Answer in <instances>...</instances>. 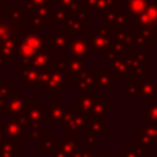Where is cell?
I'll return each mask as SVG.
<instances>
[{
    "label": "cell",
    "mask_w": 157,
    "mask_h": 157,
    "mask_svg": "<svg viewBox=\"0 0 157 157\" xmlns=\"http://www.w3.org/2000/svg\"><path fill=\"white\" fill-rule=\"evenodd\" d=\"M102 18H103V23L110 25L114 28H121V27H125V25H128L125 13H120L119 11L109 13V15H105Z\"/></svg>",
    "instance_id": "83f0119b"
},
{
    "label": "cell",
    "mask_w": 157,
    "mask_h": 157,
    "mask_svg": "<svg viewBox=\"0 0 157 157\" xmlns=\"http://www.w3.org/2000/svg\"><path fill=\"white\" fill-rule=\"evenodd\" d=\"M47 48L48 47L44 34H42V29L29 26L18 42V67L23 69L28 66L29 61Z\"/></svg>",
    "instance_id": "6da1fadb"
},
{
    "label": "cell",
    "mask_w": 157,
    "mask_h": 157,
    "mask_svg": "<svg viewBox=\"0 0 157 157\" xmlns=\"http://www.w3.org/2000/svg\"><path fill=\"white\" fill-rule=\"evenodd\" d=\"M135 145L140 147H157V144L153 142L141 129H137L135 132Z\"/></svg>",
    "instance_id": "1f68e13d"
},
{
    "label": "cell",
    "mask_w": 157,
    "mask_h": 157,
    "mask_svg": "<svg viewBox=\"0 0 157 157\" xmlns=\"http://www.w3.org/2000/svg\"><path fill=\"white\" fill-rule=\"evenodd\" d=\"M12 0H0V5H2V6H7V4L9 2H11Z\"/></svg>",
    "instance_id": "b9f144b4"
},
{
    "label": "cell",
    "mask_w": 157,
    "mask_h": 157,
    "mask_svg": "<svg viewBox=\"0 0 157 157\" xmlns=\"http://www.w3.org/2000/svg\"><path fill=\"white\" fill-rule=\"evenodd\" d=\"M114 27L107 23H98L88 34V43L92 53H104L114 39Z\"/></svg>",
    "instance_id": "7a4b0ae2"
},
{
    "label": "cell",
    "mask_w": 157,
    "mask_h": 157,
    "mask_svg": "<svg viewBox=\"0 0 157 157\" xmlns=\"http://www.w3.org/2000/svg\"><path fill=\"white\" fill-rule=\"evenodd\" d=\"M87 9L91 13H96L102 18L105 15L119 11V0H88Z\"/></svg>",
    "instance_id": "7c38bea8"
},
{
    "label": "cell",
    "mask_w": 157,
    "mask_h": 157,
    "mask_svg": "<svg viewBox=\"0 0 157 157\" xmlns=\"http://www.w3.org/2000/svg\"><path fill=\"white\" fill-rule=\"evenodd\" d=\"M85 130H87V131H90L97 136H107L109 134V126L103 123V119L97 118V117H92V115H90L87 128Z\"/></svg>",
    "instance_id": "cb8c5ba5"
},
{
    "label": "cell",
    "mask_w": 157,
    "mask_h": 157,
    "mask_svg": "<svg viewBox=\"0 0 157 157\" xmlns=\"http://www.w3.org/2000/svg\"><path fill=\"white\" fill-rule=\"evenodd\" d=\"M86 67V59L85 58H67L65 63V69L70 76V80H74L77 74H80Z\"/></svg>",
    "instance_id": "d4e9b609"
},
{
    "label": "cell",
    "mask_w": 157,
    "mask_h": 157,
    "mask_svg": "<svg viewBox=\"0 0 157 157\" xmlns=\"http://www.w3.org/2000/svg\"><path fill=\"white\" fill-rule=\"evenodd\" d=\"M124 97H139L142 102L146 103L148 101H152V98L157 97V87L152 80L131 78L130 83L124 91Z\"/></svg>",
    "instance_id": "277c9868"
},
{
    "label": "cell",
    "mask_w": 157,
    "mask_h": 157,
    "mask_svg": "<svg viewBox=\"0 0 157 157\" xmlns=\"http://www.w3.org/2000/svg\"><path fill=\"white\" fill-rule=\"evenodd\" d=\"M58 7L65 10L67 12L82 11V6L80 5L78 0H58Z\"/></svg>",
    "instance_id": "d6a6232c"
},
{
    "label": "cell",
    "mask_w": 157,
    "mask_h": 157,
    "mask_svg": "<svg viewBox=\"0 0 157 157\" xmlns=\"http://www.w3.org/2000/svg\"><path fill=\"white\" fill-rule=\"evenodd\" d=\"M85 132H86V144H87V146H90V147L96 146L98 144L97 135H94V134H92V132H90L87 130H85Z\"/></svg>",
    "instance_id": "f35d334b"
},
{
    "label": "cell",
    "mask_w": 157,
    "mask_h": 157,
    "mask_svg": "<svg viewBox=\"0 0 157 157\" xmlns=\"http://www.w3.org/2000/svg\"><path fill=\"white\" fill-rule=\"evenodd\" d=\"M97 91H114V75L109 67H98L94 72Z\"/></svg>",
    "instance_id": "2e32d148"
},
{
    "label": "cell",
    "mask_w": 157,
    "mask_h": 157,
    "mask_svg": "<svg viewBox=\"0 0 157 157\" xmlns=\"http://www.w3.org/2000/svg\"><path fill=\"white\" fill-rule=\"evenodd\" d=\"M54 64L53 61V58H52V54L48 49L38 53L31 61H29V65L31 67L36 69V70H43V69H48L52 65Z\"/></svg>",
    "instance_id": "603a6c76"
},
{
    "label": "cell",
    "mask_w": 157,
    "mask_h": 157,
    "mask_svg": "<svg viewBox=\"0 0 157 157\" xmlns=\"http://www.w3.org/2000/svg\"><path fill=\"white\" fill-rule=\"evenodd\" d=\"M108 107H109V103L107 101H103V98L101 96H97V99L93 103V107L91 109L90 115L97 117V118H101V119H107L109 117Z\"/></svg>",
    "instance_id": "4316f807"
},
{
    "label": "cell",
    "mask_w": 157,
    "mask_h": 157,
    "mask_svg": "<svg viewBox=\"0 0 157 157\" xmlns=\"http://www.w3.org/2000/svg\"><path fill=\"white\" fill-rule=\"evenodd\" d=\"M88 119H90V114L81 113L75 107H70L69 113L61 125L64 130L69 132H76V131L85 130L87 128Z\"/></svg>",
    "instance_id": "8fae6325"
},
{
    "label": "cell",
    "mask_w": 157,
    "mask_h": 157,
    "mask_svg": "<svg viewBox=\"0 0 157 157\" xmlns=\"http://www.w3.org/2000/svg\"><path fill=\"white\" fill-rule=\"evenodd\" d=\"M70 83V76L65 69H61L55 63L49 67L48 78L42 87V91L47 92L48 97H58L65 86Z\"/></svg>",
    "instance_id": "3957f363"
},
{
    "label": "cell",
    "mask_w": 157,
    "mask_h": 157,
    "mask_svg": "<svg viewBox=\"0 0 157 157\" xmlns=\"http://www.w3.org/2000/svg\"><path fill=\"white\" fill-rule=\"evenodd\" d=\"M67 13H69L67 11L56 6V7H53V12H52L50 18H52L53 23H55V25H64L66 17H67Z\"/></svg>",
    "instance_id": "e575fe53"
},
{
    "label": "cell",
    "mask_w": 157,
    "mask_h": 157,
    "mask_svg": "<svg viewBox=\"0 0 157 157\" xmlns=\"http://www.w3.org/2000/svg\"><path fill=\"white\" fill-rule=\"evenodd\" d=\"M40 141H42L40 152H53L56 147V144H58V140H54V137L48 134L47 129L43 130V135L40 137Z\"/></svg>",
    "instance_id": "4dcf8cb0"
},
{
    "label": "cell",
    "mask_w": 157,
    "mask_h": 157,
    "mask_svg": "<svg viewBox=\"0 0 157 157\" xmlns=\"http://www.w3.org/2000/svg\"><path fill=\"white\" fill-rule=\"evenodd\" d=\"M76 156L77 157H97V152L92 151V148L90 146H86V147L80 146V148L76 152Z\"/></svg>",
    "instance_id": "74e56055"
},
{
    "label": "cell",
    "mask_w": 157,
    "mask_h": 157,
    "mask_svg": "<svg viewBox=\"0 0 157 157\" xmlns=\"http://www.w3.org/2000/svg\"><path fill=\"white\" fill-rule=\"evenodd\" d=\"M87 1L88 0H78V2H80V5L82 6V11H83V13L86 15V17L88 18V17H91V12L88 11V9H87Z\"/></svg>",
    "instance_id": "ab89813d"
},
{
    "label": "cell",
    "mask_w": 157,
    "mask_h": 157,
    "mask_svg": "<svg viewBox=\"0 0 157 157\" xmlns=\"http://www.w3.org/2000/svg\"><path fill=\"white\" fill-rule=\"evenodd\" d=\"M26 124H27V118L25 113L17 115L6 114V118H2L1 120L5 140L23 141L26 137Z\"/></svg>",
    "instance_id": "5b68a950"
},
{
    "label": "cell",
    "mask_w": 157,
    "mask_h": 157,
    "mask_svg": "<svg viewBox=\"0 0 157 157\" xmlns=\"http://www.w3.org/2000/svg\"><path fill=\"white\" fill-rule=\"evenodd\" d=\"M17 90H13V86L4 78L0 85V114H7V105L11 97L16 93Z\"/></svg>",
    "instance_id": "44dd1931"
},
{
    "label": "cell",
    "mask_w": 157,
    "mask_h": 157,
    "mask_svg": "<svg viewBox=\"0 0 157 157\" xmlns=\"http://www.w3.org/2000/svg\"><path fill=\"white\" fill-rule=\"evenodd\" d=\"M135 25L137 29L150 32L157 37V0H147L145 10L137 15Z\"/></svg>",
    "instance_id": "52a82bcc"
},
{
    "label": "cell",
    "mask_w": 157,
    "mask_h": 157,
    "mask_svg": "<svg viewBox=\"0 0 157 157\" xmlns=\"http://www.w3.org/2000/svg\"><path fill=\"white\" fill-rule=\"evenodd\" d=\"M74 90L77 92H90L96 90V78L92 69L85 67L74 78ZM98 92V91H97Z\"/></svg>",
    "instance_id": "9a60e30c"
},
{
    "label": "cell",
    "mask_w": 157,
    "mask_h": 157,
    "mask_svg": "<svg viewBox=\"0 0 157 157\" xmlns=\"http://www.w3.org/2000/svg\"><path fill=\"white\" fill-rule=\"evenodd\" d=\"M20 141L4 140L0 144V157H18L20 156Z\"/></svg>",
    "instance_id": "484cf974"
},
{
    "label": "cell",
    "mask_w": 157,
    "mask_h": 157,
    "mask_svg": "<svg viewBox=\"0 0 157 157\" xmlns=\"http://www.w3.org/2000/svg\"><path fill=\"white\" fill-rule=\"evenodd\" d=\"M80 148V131L69 132L61 140H58L53 157H72Z\"/></svg>",
    "instance_id": "30bf717a"
},
{
    "label": "cell",
    "mask_w": 157,
    "mask_h": 157,
    "mask_svg": "<svg viewBox=\"0 0 157 157\" xmlns=\"http://www.w3.org/2000/svg\"><path fill=\"white\" fill-rule=\"evenodd\" d=\"M29 101H31V98L28 96H20V92L16 91V93L11 97V99L9 102L7 114L9 115H17V114L25 113Z\"/></svg>",
    "instance_id": "ffe728a7"
},
{
    "label": "cell",
    "mask_w": 157,
    "mask_h": 157,
    "mask_svg": "<svg viewBox=\"0 0 157 157\" xmlns=\"http://www.w3.org/2000/svg\"><path fill=\"white\" fill-rule=\"evenodd\" d=\"M129 80L147 78V53L142 50L125 53Z\"/></svg>",
    "instance_id": "8992f818"
},
{
    "label": "cell",
    "mask_w": 157,
    "mask_h": 157,
    "mask_svg": "<svg viewBox=\"0 0 157 157\" xmlns=\"http://www.w3.org/2000/svg\"><path fill=\"white\" fill-rule=\"evenodd\" d=\"M38 74H39V70H36L31 66H26L23 69H20L18 85L20 86L27 85L31 91L37 90V87H38Z\"/></svg>",
    "instance_id": "ac0fdd59"
},
{
    "label": "cell",
    "mask_w": 157,
    "mask_h": 157,
    "mask_svg": "<svg viewBox=\"0 0 157 157\" xmlns=\"http://www.w3.org/2000/svg\"><path fill=\"white\" fill-rule=\"evenodd\" d=\"M153 142L157 144V123H152V121H146L145 124L141 125L140 128Z\"/></svg>",
    "instance_id": "836d02e7"
},
{
    "label": "cell",
    "mask_w": 157,
    "mask_h": 157,
    "mask_svg": "<svg viewBox=\"0 0 157 157\" xmlns=\"http://www.w3.org/2000/svg\"><path fill=\"white\" fill-rule=\"evenodd\" d=\"M75 36L66 28H58L53 29L52 34H45V43L47 47L52 48L55 53H64L69 50L70 43Z\"/></svg>",
    "instance_id": "ba28073f"
},
{
    "label": "cell",
    "mask_w": 157,
    "mask_h": 157,
    "mask_svg": "<svg viewBox=\"0 0 157 157\" xmlns=\"http://www.w3.org/2000/svg\"><path fill=\"white\" fill-rule=\"evenodd\" d=\"M147 5V0H125V16L126 22L135 25L136 17L139 13H141Z\"/></svg>",
    "instance_id": "d6986e66"
},
{
    "label": "cell",
    "mask_w": 157,
    "mask_h": 157,
    "mask_svg": "<svg viewBox=\"0 0 157 157\" xmlns=\"http://www.w3.org/2000/svg\"><path fill=\"white\" fill-rule=\"evenodd\" d=\"M152 81H153V83H155L156 87H157V74H153V75H152Z\"/></svg>",
    "instance_id": "7bdbcfd3"
},
{
    "label": "cell",
    "mask_w": 157,
    "mask_h": 157,
    "mask_svg": "<svg viewBox=\"0 0 157 157\" xmlns=\"http://www.w3.org/2000/svg\"><path fill=\"white\" fill-rule=\"evenodd\" d=\"M42 123H37V121H28L26 124V136L29 137L32 141H38L40 140L42 135H43V128H42Z\"/></svg>",
    "instance_id": "f1b7e54d"
},
{
    "label": "cell",
    "mask_w": 157,
    "mask_h": 157,
    "mask_svg": "<svg viewBox=\"0 0 157 157\" xmlns=\"http://www.w3.org/2000/svg\"><path fill=\"white\" fill-rule=\"evenodd\" d=\"M97 91H90V92H80L78 96L74 99V107L85 114H90L91 109L93 107V103L97 99Z\"/></svg>",
    "instance_id": "e0dca14e"
},
{
    "label": "cell",
    "mask_w": 157,
    "mask_h": 157,
    "mask_svg": "<svg viewBox=\"0 0 157 157\" xmlns=\"http://www.w3.org/2000/svg\"><path fill=\"white\" fill-rule=\"evenodd\" d=\"M70 107H65L61 101H50L44 108L43 124L48 125H61L69 113Z\"/></svg>",
    "instance_id": "9c48e42d"
},
{
    "label": "cell",
    "mask_w": 157,
    "mask_h": 157,
    "mask_svg": "<svg viewBox=\"0 0 157 157\" xmlns=\"http://www.w3.org/2000/svg\"><path fill=\"white\" fill-rule=\"evenodd\" d=\"M70 58H91L92 52L88 43V34L85 36H75L70 43L67 50Z\"/></svg>",
    "instance_id": "4fadbf2b"
},
{
    "label": "cell",
    "mask_w": 157,
    "mask_h": 157,
    "mask_svg": "<svg viewBox=\"0 0 157 157\" xmlns=\"http://www.w3.org/2000/svg\"><path fill=\"white\" fill-rule=\"evenodd\" d=\"M141 117L146 121L157 123V102L155 101L146 102V105L141 109Z\"/></svg>",
    "instance_id": "f546056e"
},
{
    "label": "cell",
    "mask_w": 157,
    "mask_h": 157,
    "mask_svg": "<svg viewBox=\"0 0 157 157\" xmlns=\"http://www.w3.org/2000/svg\"><path fill=\"white\" fill-rule=\"evenodd\" d=\"M72 157H77V156H76V153H75V155H74V156H72Z\"/></svg>",
    "instance_id": "ee69618b"
},
{
    "label": "cell",
    "mask_w": 157,
    "mask_h": 157,
    "mask_svg": "<svg viewBox=\"0 0 157 157\" xmlns=\"http://www.w3.org/2000/svg\"><path fill=\"white\" fill-rule=\"evenodd\" d=\"M25 115H26L28 121H37V123H42L43 124V119H44L43 104L40 102L29 101V103L27 104V108L25 110Z\"/></svg>",
    "instance_id": "7402d4cb"
},
{
    "label": "cell",
    "mask_w": 157,
    "mask_h": 157,
    "mask_svg": "<svg viewBox=\"0 0 157 157\" xmlns=\"http://www.w3.org/2000/svg\"><path fill=\"white\" fill-rule=\"evenodd\" d=\"M4 140H5V135H4V128H2V125L0 124V144H1Z\"/></svg>",
    "instance_id": "60d3db41"
},
{
    "label": "cell",
    "mask_w": 157,
    "mask_h": 157,
    "mask_svg": "<svg viewBox=\"0 0 157 157\" xmlns=\"http://www.w3.org/2000/svg\"><path fill=\"white\" fill-rule=\"evenodd\" d=\"M119 157H141L139 147L135 146H125L123 151L119 152Z\"/></svg>",
    "instance_id": "8d00e7d4"
},
{
    "label": "cell",
    "mask_w": 157,
    "mask_h": 157,
    "mask_svg": "<svg viewBox=\"0 0 157 157\" xmlns=\"http://www.w3.org/2000/svg\"><path fill=\"white\" fill-rule=\"evenodd\" d=\"M86 15L82 11L69 12L64 22V28L69 29L74 36L86 34Z\"/></svg>",
    "instance_id": "5bb4252c"
},
{
    "label": "cell",
    "mask_w": 157,
    "mask_h": 157,
    "mask_svg": "<svg viewBox=\"0 0 157 157\" xmlns=\"http://www.w3.org/2000/svg\"><path fill=\"white\" fill-rule=\"evenodd\" d=\"M23 1H25V10L27 12H31L32 10H34L39 6L52 4V0H23Z\"/></svg>",
    "instance_id": "d590c367"
}]
</instances>
